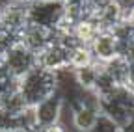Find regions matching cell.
Instances as JSON below:
<instances>
[{
	"label": "cell",
	"instance_id": "cell-6",
	"mask_svg": "<svg viewBox=\"0 0 134 132\" xmlns=\"http://www.w3.org/2000/svg\"><path fill=\"white\" fill-rule=\"evenodd\" d=\"M90 48H91V54H93L95 61L106 63L119 54V39H117L114 30L100 28L95 34V37L91 39Z\"/></svg>",
	"mask_w": 134,
	"mask_h": 132
},
{
	"label": "cell",
	"instance_id": "cell-5",
	"mask_svg": "<svg viewBox=\"0 0 134 132\" xmlns=\"http://www.w3.org/2000/svg\"><path fill=\"white\" fill-rule=\"evenodd\" d=\"M69 43L63 37L54 36V39L50 41L43 50L37 52V65L47 71H58L69 65Z\"/></svg>",
	"mask_w": 134,
	"mask_h": 132
},
{
	"label": "cell",
	"instance_id": "cell-1",
	"mask_svg": "<svg viewBox=\"0 0 134 132\" xmlns=\"http://www.w3.org/2000/svg\"><path fill=\"white\" fill-rule=\"evenodd\" d=\"M17 89H19V93L23 95L24 102L28 106H34L36 102L43 101L45 97L52 95L56 91L54 73L39 67V65H36L34 69H30L26 74H23L19 78Z\"/></svg>",
	"mask_w": 134,
	"mask_h": 132
},
{
	"label": "cell",
	"instance_id": "cell-7",
	"mask_svg": "<svg viewBox=\"0 0 134 132\" xmlns=\"http://www.w3.org/2000/svg\"><path fill=\"white\" fill-rule=\"evenodd\" d=\"M17 39L23 45H26L32 52L37 54L39 50H43V48L54 39V30L39 26V24H34V22H26L23 26V30L19 32Z\"/></svg>",
	"mask_w": 134,
	"mask_h": 132
},
{
	"label": "cell",
	"instance_id": "cell-8",
	"mask_svg": "<svg viewBox=\"0 0 134 132\" xmlns=\"http://www.w3.org/2000/svg\"><path fill=\"white\" fill-rule=\"evenodd\" d=\"M100 71V61H91L88 65H82V67L75 69V76H76V84L82 89H93L95 88V82Z\"/></svg>",
	"mask_w": 134,
	"mask_h": 132
},
{
	"label": "cell",
	"instance_id": "cell-3",
	"mask_svg": "<svg viewBox=\"0 0 134 132\" xmlns=\"http://www.w3.org/2000/svg\"><path fill=\"white\" fill-rule=\"evenodd\" d=\"M65 19L63 0H39L36 4H26V21L50 30H56Z\"/></svg>",
	"mask_w": 134,
	"mask_h": 132
},
{
	"label": "cell",
	"instance_id": "cell-4",
	"mask_svg": "<svg viewBox=\"0 0 134 132\" xmlns=\"http://www.w3.org/2000/svg\"><path fill=\"white\" fill-rule=\"evenodd\" d=\"M63 97L54 91L52 95L45 97L43 101L36 102L34 108V121L36 130H62L60 128V117L63 110Z\"/></svg>",
	"mask_w": 134,
	"mask_h": 132
},
{
	"label": "cell",
	"instance_id": "cell-9",
	"mask_svg": "<svg viewBox=\"0 0 134 132\" xmlns=\"http://www.w3.org/2000/svg\"><path fill=\"white\" fill-rule=\"evenodd\" d=\"M93 61V54L91 48L86 43H78V41H71L69 43V65L73 69L88 65Z\"/></svg>",
	"mask_w": 134,
	"mask_h": 132
},
{
	"label": "cell",
	"instance_id": "cell-10",
	"mask_svg": "<svg viewBox=\"0 0 134 132\" xmlns=\"http://www.w3.org/2000/svg\"><path fill=\"white\" fill-rule=\"evenodd\" d=\"M125 24H129L130 28H134V2L125 6Z\"/></svg>",
	"mask_w": 134,
	"mask_h": 132
},
{
	"label": "cell",
	"instance_id": "cell-11",
	"mask_svg": "<svg viewBox=\"0 0 134 132\" xmlns=\"http://www.w3.org/2000/svg\"><path fill=\"white\" fill-rule=\"evenodd\" d=\"M132 91H134V89H132Z\"/></svg>",
	"mask_w": 134,
	"mask_h": 132
},
{
	"label": "cell",
	"instance_id": "cell-2",
	"mask_svg": "<svg viewBox=\"0 0 134 132\" xmlns=\"http://www.w3.org/2000/svg\"><path fill=\"white\" fill-rule=\"evenodd\" d=\"M0 63L9 74H13L15 78H21L23 74H26L30 69L37 65V54L32 52L19 39H13L8 43Z\"/></svg>",
	"mask_w": 134,
	"mask_h": 132
}]
</instances>
